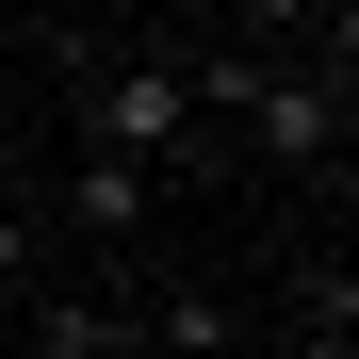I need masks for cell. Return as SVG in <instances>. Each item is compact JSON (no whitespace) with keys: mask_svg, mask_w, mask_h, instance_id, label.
I'll return each instance as SVG.
<instances>
[{"mask_svg":"<svg viewBox=\"0 0 359 359\" xmlns=\"http://www.w3.org/2000/svg\"><path fill=\"white\" fill-rule=\"evenodd\" d=\"M17 359H114V311L98 294H49V311L17 327Z\"/></svg>","mask_w":359,"mask_h":359,"instance_id":"obj_3","label":"cell"},{"mask_svg":"<svg viewBox=\"0 0 359 359\" xmlns=\"http://www.w3.org/2000/svg\"><path fill=\"white\" fill-rule=\"evenodd\" d=\"M147 180H163V163H114V147H82V163H66V212H82V245H131V229H147Z\"/></svg>","mask_w":359,"mask_h":359,"instance_id":"obj_2","label":"cell"},{"mask_svg":"<svg viewBox=\"0 0 359 359\" xmlns=\"http://www.w3.org/2000/svg\"><path fill=\"white\" fill-rule=\"evenodd\" d=\"M66 131L114 147V163H180V147H196V82H180V49H114V66H82Z\"/></svg>","mask_w":359,"mask_h":359,"instance_id":"obj_1","label":"cell"}]
</instances>
